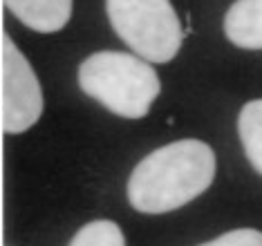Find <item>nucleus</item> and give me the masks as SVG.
Returning <instances> with one entry per match:
<instances>
[{"instance_id": "6", "label": "nucleus", "mask_w": 262, "mask_h": 246, "mask_svg": "<svg viewBox=\"0 0 262 246\" xmlns=\"http://www.w3.org/2000/svg\"><path fill=\"white\" fill-rule=\"evenodd\" d=\"M224 34L242 50H262V0H235L226 9Z\"/></svg>"}, {"instance_id": "3", "label": "nucleus", "mask_w": 262, "mask_h": 246, "mask_svg": "<svg viewBox=\"0 0 262 246\" xmlns=\"http://www.w3.org/2000/svg\"><path fill=\"white\" fill-rule=\"evenodd\" d=\"M110 25L137 56L168 63L182 47V25L170 0H105Z\"/></svg>"}, {"instance_id": "5", "label": "nucleus", "mask_w": 262, "mask_h": 246, "mask_svg": "<svg viewBox=\"0 0 262 246\" xmlns=\"http://www.w3.org/2000/svg\"><path fill=\"white\" fill-rule=\"evenodd\" d=\"M5 7L34 32L54 34L68 25L72 0H3Z\"/></svg>"}, {"instance_id": "4", "label": "nucleus", "mask_w": 262, "mask_h": 246, "mask_svg": "<svg viewBox=\"0 0 262 246\" xmlns=\"http://www.w3.org/2000/svg\"><path fill=\"white\" fill-rule=\"evenodd\" d=\"M43 115V90L32 65L0 27V125L7 135L29 130Z\"/></svg>"}, {"instance_id": "9", "label": "nucleus", "mask_w": 262, "mask_h": 246, "mask_svg": "<svg viewBox=\"0 0 262 246\" xmlns=\"http://www.w3.org/2000/svg\"><path fill=\"white\" fill-rule=\"evenodd\" d=\"M200 246H262V231L255 229H235L224 235Z\"/></svg>"}, {"instance_id": "8", "label": "nucleus", "mask_w": 262, "mask_h": 246, "mask_svg": "<svg viewBox=\"0 0 262 246\" xmlns=\"http://www.w3.org/2000/svg\"><path fill=\"white\" fill-rule=\"evenodd\" d=\"M70 246H126V239L115 221L94 219L76 231Z\"/></svg>"}, {"instance_id": "1", "label": "nucleus", "mask_w": 262, "mask_h": 246, "mask_svg": "<svg viewBox=\"0 0 262 246\" xmlns=\"http://www.w3.org/2000/svg\"><path fill=\"white\" fill-rule=\"evenodd\" d=\"M213 177L215 154L208 143L200 139L172 141L137 164L128 179V199L139 213H170L200 197Z\"/></svg>"}, {"instance_id": "2", "label": "nucleus", "mask_w": 262, "mask_h": 246, "mask_svg": "<svg viewBox=\"0 0 262 246\" xmlns=\"http://www.w3.org/2000/svg\"><path fill=\"white\" fill-rule=\"evenodd\" d=\"M79 85L88 97L126 119H141L159 97V76L146 61L126 52H97L79 68Z\"/></svg>"}, {"instance_id": "7", "label": "nucleus", "mask_w": 262, "mask_h": 246, "mask_svg": "<svg viewBox=\"0 0 262 246\" xmlns=\"http://www.w3.org/2000/svg\"><path fill=\"white\" fill-rule=\"evenodd\" d=\"M237 130H240V139L244 152H247V159L262 175V99L249 101L240 110Z\"/></svg>"}]
</instances>
